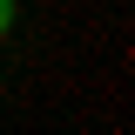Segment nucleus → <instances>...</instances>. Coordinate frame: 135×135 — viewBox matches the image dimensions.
Masks as SVG:
<instances>
[{
  "label": "nucleus",
  "mask_w": 135,
  "mask_h": 135,
  "mask_svg": "<svg viewBox=\"0 0 135 135\" xmlns=\"http://www.w3.org/2000/svg\"><path fill=\"white\" fill-rule=\"evenodd\" d=\"M14 34V0H0V41Z\"/></svg>",
  "instance_id": "obj_1"
}]
</instances>
